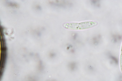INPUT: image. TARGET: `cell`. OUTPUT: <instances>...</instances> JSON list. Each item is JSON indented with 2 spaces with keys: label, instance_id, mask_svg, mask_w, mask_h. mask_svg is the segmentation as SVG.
Segmentation results:
<instances>
[{
  "label": "cell",
  "instance_id": "6da1fadb",
  "mask_svg": "<svg viewBox=\"0 0 122 81\" xmlns=\"http://www.w3.org/2000/svg\"><path fill=\"white\" fill-rule=\"evenodd\" d=\"M96 25L95 22H87L81 23H67L63 25L65 28L74 30L83 29L92 27Z\"/></svg>",
  "mask_w": 122,
  "mask_h": 81
},
{
  "label": "cell",
  "instance_id": "7a4b0ae2",
  "mask_svg": "<svg viewBox=\"0 0 122 81\" xmlns=\"http://www.w3.org/2000/svg\"><path fill=\"white\" fill-rule=\"evenodd\" d=\"M119 64L121 71L122 73V43L121 46V52L120 56Z\"/></svg>",
  "mask_w": 122,
  "mask_h": 81
}]
</instances>
